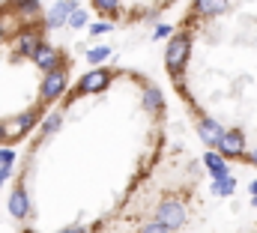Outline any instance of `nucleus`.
Instances as JSON below:
<instances>
[{"instance_id":"6e6552de","label":"nucleus","mask_w":257,"mask_h":233,"mask_svg":"<svg viewBox=\"0 0 257 233\" xmlns=\"http://www.w3.org/2000/svg\"><path fill=\"white\" fill-rule=\"evenodd\" d=\"M218 150H221L224 156H242V150H245V138H242V132H236V129H233V132H224Z\"/></svg>"},{"instance_id":"0eeeda50","label":"nucleus","mask_w":257,"mask_h":233,"mask_svg":"<svg viewBox=\"0 0 257 233\" xmlns=\"http://www.w3.org/2000/svg\"><path fill=\"white\" fill-rule=\"evenodd\" d=\"M105 87H108V72L96 69V72H90V75L81 78L78 93H99V90H105Z\"/></svg>"},{"instance_id":"a878e982","label":"nucleus","mask_w":257,"mask_h":233,"mask_svg":"<svg viewBox=\"0 0 257 233\" xmlns=\"http://www.w3.org/2000/svg\"><path fill=\"white\" fill-rule=\"evenodd\" d=\"M251 194H254V203H257V179L251 182Z\"/></svg>"},{"instance_id":"20e7f679","label":"nucleus","mask_w":257,"mask_h":233,"mask_svg":"<svg viewBox=\"0 0 257 233\" xmlns=\"http://www.w3.org/2000/svg\"><path fill=\"white\" fill-rule=\"evenodd\" d=\"M63 90H66V69H54V72H48L45 81H42V99H45V102H54Z\"/></svg>"},{"instance_id":"aec40b11","label":"nucleus","mask_w":257,"mask_h":233,"mask_svg":"<svg viewBox=\"0 0 257 233\" xmlns=\"http://www.w3.org/2000/svg\"><path fill=\"white\" fill-rule=\"evenodd\" d=\"M141 233H168V227H165L162 221H150V224H147Z\"/></svg>"},{"instance_id":"a211bd4d","label":"nucleus","mask_w":257,"mask_h":233,"mask_svg":"<svg viewBox=\"0 0 257 233\" xmlns=\"http://www.w3.org/2000/svg\"><path fill=\"white\" fill-rule=\"evenodd\" d=\"M15 162V150H0V168H9Z\"/></svg>"},{"instance_id":"9b49d317","label":"nucleus","mask_w":257,"mask_h":233,"mask_svg":"<svg viewBox=\"0 0 257 233\" xmlns=\"http://www.w3.org/2000/svg\"><path fill=\"white\" fill-rule=\"evenodd\" d=\"M203 165L209 168V174L215 176V182H224V179H230V171H227V165L221 162V156H215V153H206L203 156Z\"/></svg>"},{"instance_id":"f257e3e1","label":"nucleus","mask_w":257,"mask_h":233,"mask_svg":"<svg viewBox=\"0 0 257 233\" xmlns=\"http://www.w3.org/2000/svg\"><path fill=\"white\" fill-rule=\"evenodd\" d=\"M189 48H192V42H189V36H174L171 39V45H168V54H165V63H168V69L177 75L183 66H186V60H189Z\"/></svg>"},{"instance_id":"bb28decb","label":"nucleus","mask_w":257,"mask_h":233,"mask_svg":"<svg viewBox=\"0 0 257 233\" xmlns=\"http://www.w3.org/2000/svg\"><path fill=\"white\" fill-rule=\"evenodd\" d=\"M251 165H257V150L251 153Z\"/></svg>"},{"instance_id":"7ed1b4c3","label":"nucleus","mask_w":257,"mask_h":233,"mask_svg":"<svg viewBox=\"0 0 257 233\" xmlns=\"http://www.w3.org/2000/svg\"><path fill=\"white\" fill-rule=\"evenodd\" d=\"M156 221H162L168 230H171V227H180V224L186 221V206H183L180 200H165V203L159 206V212H156Z\"/></svg>"},{"instance_id":"393cba45","label":"nucleus","mask_w":257,"mask_h":233,"mask_svg":"<svg viewBox=\"0 0 257 233\" xmlns=\"http://www.w3.org/2000/svg\"><path fill=\"white\" fill-rule=\"evenodd\" d=\"M6 176H9V168H0V182H6Z\"/></svg>"},{"instance_id":"b1692460","label":"nucleus","mask_w":257,"mask_h":233,"mask_svg":"<svg viewBox=\"0 0 257 233\" xmlns=\"http://www.w3.org/2000/svg\"><path fill=\"white\" fill-rule=\"evenodd\" d=\"M165 36H171V27H168V24L156 27V39H165Z\"/></svg>"},{"instance_id":"c85d7f7f","label":"nucleus","mask_w":257,"mask_h":233,"mask_svg":"<svg viewBox=\"0 0 257 233\" xmlns=\"http://www.w3.org/2000/svg\"><path fill=\"white\" fill-rule=\"evenodd\" d=\"M0 39H3V27H0Z\"/></svg>"},{"instance_id":"9d476101","label":"nucleus","mask_w":257,"mask_h":233,"mask_svg":"<svg viewBox=\"0 0 257 233\" xmlns=\"http://www.w3.org/2000/svg\"><path fill=\"white\" fill-rule=\"evenodd\" d=\"M197 132H200V138H203L206 144H215V147H218V144H221V138H224V132H221V126H218L215 120H206V117L200 120V126H197Z\"/></svg>"},{"instance_id":"cd10ccee","label":"nucleus","mask_w":257,"mask_h":233,"mask_svg":"<svg viewBox=\"0 0 257 233\" xmlns=\"http://www.w3.org/2000/svg\"><path fill=\"white\" fill-rule=\"evenodd\" d=\"M63 233H78V230H63Z\"/></svg>"},{"instance_id":"ddd939ff","label":"nucleus","mask_w":257,"mask_h":233,"mask_svg":"<svg viewBox=\"0 0 257 233\" xmlns=\"http://www.w3.org/2000/svg\"><path fill=\"white\" fill-rule=\"evenodd\" d=\"M197 3V12L200 15H218L227 9V0H194Z\"/></svg>"},{"instance_id":"5701e85b","label":"nucleus","mask_w":257,"mask_h":233,"mask_svg":"<svg viewBox=\"0 0 257 233\" xmlns=\"http://www.w3.org/2000/svg\"><path fill=\"white\" fill-rule=\"evenodd\" d=\"M108 30H111V24H108V21H99V24H93V30H90V33L102 36V33H108Z\"/></svg>"},{"instance_id":"2eb2a0df","label":"nucleus","mask_w":257,"mask_h":233,"mask_svg":"<svg viewBox=\"0 0 257 233\" xmlns=\"http://www.w3.org/2000/svg\"><path fill=\"white\" fill-rule=\"evenodd\" d=\"M108 54H111V48H108V45H99V48H93V51L87 54V60H90V63H105Z\"/></svg>"},{"instance_id":"412c9836","label":"nucleus","mask_w":257,"mask_h":233,"mask_svg":"<svg viewBox=\"0 0 257 233\" xmlns=\"http://www.w3.org/2000/svg\"><path fill=\"white\" fill-rule=\"evenodd\" d=\"M69 24H72V27H78V30H81V27H84V24H87V15H84V12H81V9H78V12H75V15H72V21H69Z\"/></svg>"},{"instance_id":"f03ea898","label":"nucleus","mask_w":257,"mask_h":233,"mask_svg":"<svg viewBox=\"0 0 257 233\" xmlns=\"http://www.w3.org/2000/svg\"><path fill=\"white\" fill-rule=\"evenodd\" d=\"M36 123V114L33 111H24V114H18L15 120H9V123H3L0 126V138H9V141H18V138H24L27 132H30V126Z\"/></svg>"},{"instance_id":"dca6fc26","label":"nucleus","mask_w":257,"mask_h":233,"mask_svg":"<svg viewBox=\"0 0 257 233\" xmlns=\"http://www.w3.org/2000/svg\"><path fill=\"white\" fill-rule=\"evenodd\" d=\"M18 12H24V15H36V12H39V0H18Z\"/></svg>"},{"instance_id":"1a4fd4ad","label":"nucleus","mask_w":257,"mask_h":233,"mask_svg":"<svg viewBox=\"0 0 257 233\" xmlns=\"http://www.w3.org/2000/svg\"><path fill=\"white\" fill-rule=\"evenodd\" d=\"M27 209H30L27 191H24L21 185H15V188L9 191V215H15V218H24V215H27Z\"/></svg>"},{"instance_id":"f8f14e48","label":"nucleus","mask_w":257,"mask_h":233,"mask_svg":"<svg viewBox=\"0 0 257 233\" xmlns=\"http://www.w3.org/2000/svg\"><path fill=\"white\" fill-rule=\"evenodd\" d=\"M57 57H60V54H57L54 48L42 45V48H39V51L33 54V63H36L39 69H45V72H54V66H57Z\"/></svg>"},{"instance_id":"4be33fe9","label":"nucleus","mask_w":257,"mask_h":233,"mask_svg":"<svg viewBox=\"0 0 257 233\" xmlns=\"http://www.w3.org/2000/svg\"><path fill=\"white\" fill-rule=\"evenodd\" d=\"M60 126V114H54V117H48V123H45V135H51L54 129Z\"/></svg>"},{"instance_id":"f3484780","label":"nucleus","mask_w":257,"mask_h":233,"mask_svg":"<svg viewBox=\"0 0 257 233\" xmlns=\"http://www.w3.org/2000/svg\"><path fill=\"white\" fill-rule=\"evenodd\" d=\"M93 6L99 12H117L120 9V0H93Z\"/></svg>"},{"instance_id":"4468645a","label":"nucleus","mask_w":257,"mask_h":233,"mask_svg":"<svg viewBox=\"0 0 257 233\" xmlns=\"http://www.w3.org/2000/svg\"><path fill=\"white\" fill-rule=\"evenodd\" d=\"M144 105H147L150 111H159V108H162V93H159V90H147V93H144Z\"/></svg>"},{"instance_id":"6ab92c4d","label":"nucleus","mask_w":257,"mask_h":233,"mask_svg":"<svg viewBox=\"0 0 257 233\" xmlns=\"http://www.w3.org/2000/svg\"><path fill=\"white\" fill-rule=\"evenodd\" d=\"M233 191V179H224V182H215V194H230Z\"/></svg>"},{"instance_id":"423d86ee","label":"nucleus","mask_w":257,"mask_h":233,"mask_svg":"<svg viewBox=\"0 0 257 233\" xmlns=\"http://www.w3.org/2000/svg\"><path fill=\"white\" fill-rule=\"evenodd\" d=\"M39 48H42V42H39V33H33V30H24L15 39V54L18 57H33Z\"/></svg>"},{"instance_id":"39448f33","label":"nucleus","mask_w":257,"mask_h":233,"mask_svg":"<svg viewBox=\"0 0 257 233\" xmlns=\"http://www.w3.org/2000/svg\"><path fill=\"white\" fill-rule=\"evenodd\" d=\"M75 12H78V6H75L72 0H60V3H54L51 12H48V27H63V24H69Z\"/></svg>"}]
</instances>
